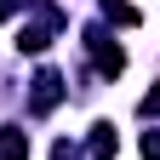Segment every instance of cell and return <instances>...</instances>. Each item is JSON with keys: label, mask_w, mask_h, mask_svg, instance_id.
<instances>
[{"label": "cell", "mask_w": 160, "mask_h": 160, "mask_svg": "<svg viewBox=\"0 0 160 160\" xmlns=\"http://www.w3.org/2000/svg\"><path fill=\"white\" fill-rule=\"evenodd\" d=\"M103 17H114V23H137V6H126V0H103Z\"/></svg>", "instance_id": "obj_5"}, {"label": "cell", "mask_w": 160, "mask_h": 160, "mask_svg": "<svg viewBox=\"0 0 160 160\" xmlns=\"http://www.w3.org/2000/svg\"><path fill=\"white\" fill-rule=\"evenodd\" d=\"M0 160H29V132L23 126H0Z\"/></svg>", "instance_id": "obj_4"}, {"label": "cell", "mask_w": 160, "mask_h": 160, "mask_svg": "<svg viewBox=\"0 0 160 160\" xmlns=\"http://www.w3.org/2000/svg\"><path fill=\"white\" fill-rule=\"evenodd\" d=\"M63 92H69L63 74H57V69H40V74H34V92H29V109H34V114H52L57 103H63Z\"/></svg>", "instance_id": "obj_2"}, {"label": "cell", "mask_w": 160, "mask_h": 160, "mask_svg": "<svg viewBox=\"0 0 160 160\" xmlns=\"http://www.w3.org/2000/svg\"><path fill=\"white\" fill-rule=\"evenodd\" d=\"M86 149H92V160H114V154H120V132L109 126V120H97L92 137H86Z\"/></svg>", "instance_id": "obj_3"}, {"label": "cell", "mask_w": 160, "mask_h": 160, "mask_svg": "<svg viewBox=\"0 0 160 160\" xmlns=\"http://www.w3.org/2000/svg\"><path fill=\"white\" fill-rule=\"evenodd\" d=\"M52 160H80V149L74 143H52Z\"/></svg>", "instance_id": "obj_7"}, {"label": "cell", "mask_w": 160, "mask_h": 160, "mask_svg": "<svg viewBox=\"0 0 160 160\" xmlns=\"http://www.w3.org/2000/svg\"><path fill=\"white\" fill-rule=\"evenodd\" d=\"M143 160H160V137L154 132H143Z\"/></svg>", "instance_id": "obj_6"}, {"label": "cell", "mask_w": 160, "mask_h": 160, "mask_svg": "<svg viewBox=\"0 0 160 160\" xmlns=\"http://www.w3.org/2000/svg\"><path fill=\"white\" fill-rule=\"evenodd\" d=\"M17 6H23V0H0V23H6V17H12Z\"/></svg>", "instance_id": "obj_8"}, {"label": "cell", "mask_w": 160, "mask_h": 160, "mask_svg": "<svg viewBox=\"0 0 160 160\" xmlns=\"http://www.w3.org/2000/svg\"><path fill=\"white\" fill-rule=\"evenodd\" d=\"M86 52H92V69L103 74V80H114L120 69H126V52H120L103 29H86Z\"/></svg>", "instance_id": "obj_1"}]
</instances>
